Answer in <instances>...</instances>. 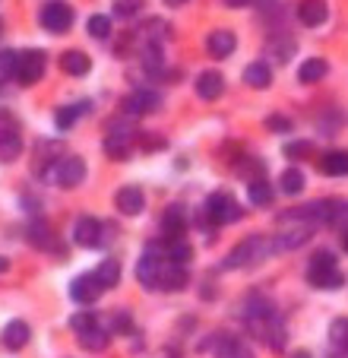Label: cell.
Here are the masks:
<instances>
[{"instance_id": "6da1fadb", "label": "cell", "mask_w": 348, "mask_h": 358, "mask_svg": "<svg viewBox=\"0 0 348 358\" xmlns=\"http://www.w3.org/2000/svg\"><path fill=\"white\" fill-rule=\"evenodd\" d=\"M244 324H247V330L254 333L256 339L269 343L273 352H282V345H285V324H282L279 311L273 308L269 298L250 295L247 308H244Z\"/></svg>"}, {"instance_id": "7a4b0ae2", "label": "cell", "mask_w": 348, "mask_h": 358, "mask_svg": "<svg viewBox=\"0 0 348 358\" xmlns=\"http://www.w3.org/2000/svg\"><path fill=\"white\" fill-rule=\"evenodd\" d=\"M273 254V238H263V235H250L247 241H241L231 254L225 257L222 270H241V266H256Z\"/></svg>"}, {"instance_id": "3957f363", "label": "cell", "mask_w": 348, "mask_h": 358, "mask_svg": "<svg viewBox=\"0 0 348 358\" xmlns=\"http://www.w3.org/2000/svg\"><path fill=\"white\" fill-rule=\"evenodd\" d=\"M307 282L317 285V289H339L342 285V270L329 250H317L314 254L307 270Z\"/></svg>"}, {"instance_id": "277c9868", "label": "cell", "mask_w": 348, "mask_h": 358, "mask_svg": "<svg viewBox=\"0 0 348 358\" xmlns=\"http://www.w3.org/2000/svg\"><path fill=\"white\" fill-rule=\"evenodd\" d=\"M38 22L48 29V32L64 35L70 26H73V7H70V3H64V0H51V3H45V7H41Z\"/></svg>"}, {"instance_id": "5b68a950", "label": "cell", "mask_w": 348, "mask_h": 358, "mask_svg": "<svg viewBox=\"0 0 348 358\" xmlns=\"http://www.w3.org/2000/svg\"><path fill=\"white\" fill-rule=\"evenodd\" d=\"M45 51H38V48H29V51H20L16 55V80L22 83V86H32V83L41 80V73H45Z\"/></svg>"}, {"instance_id": "8992f818", "label": "cell", "mask_w": 348, "mask_h": 358, "mask_svg": "<svg viewBox=\"0 0 348 358\" xmlns=\"http://www.w3.org/2000/svg\"><path fill=\"white\" fill-rule=\"evenodd\" d=\"M206 213L215 225H228V222H235V219H241V206H238V200L228 194V190H215V194L209 196Z\"/></svg>"}, {"instance_id": "52a82bcc", "label": "cell", "mask_w": 348, "mask_h": 358, "mask_svg": "<svg viewBox=\"0 0 348 358\" xmlns=\"http://www.w3.org/2000/svg\"><path fill=\"white\" fill-rule=\"evenodd\" d=\"M133 149H136V134L127 127V124H117V127L108 130V136H105L108 159H127Z\"/></svg>"}, {"instance_id": "ba28073f", "label": "cell", "mask_w": 348, "mask_h": 358, "mask_svg": "<svg viewBox=\"0 0 348 358\" xmlns=\"http://www.w3.org/2000/svg\"><path fill=\"white\" fill-rule=\"evenodd\" d=\"M48 178H54L61 187H76V184H82V178H86V162H82L80 156H67L54 165V171H48Z\"/></svg>"}, {"instance_id": "9c48e42d", "label": "cell", "mask_w": 348, "mask_h": 358, "mask_svg": "<svg viewBox=\"0 0 348 358\" xmlns=\"http://www.w3.org/2000/svg\"><path fill=\"white\" fill-rule=\"evenodd\" d=\"M155 108H159V95H155L152 89H136V92L127 95V101H124V115L127 117H143Z\"/></svg>"}, {"instance_id": "30bf717a", "label": "cell", "mask_w": 348, "mask_h": 358, "mask_svg": "<svg viewBox=\"0 0 348 358\" xmlns=\"http://www.w3.org/2000/svg\"><path fill=\"white\" fill-rule=\"evenodd\" d=\"M187 285V270L184 264H171V260L161 257V266H159V289L161 292H177Z\"/></svg>"}, {"instance_id": "8fae6325", "label": "cell", "mask_w": 348, "mask_h": 358, "mask_svg": "<svg viewBox=\"0 0 348 358\" xmlns=\"http://www.w3.org/2000/svg\"><path fill=\"white\" fill-rule=\"evenodd\" d=\"M73 241L80 244V248H99V244H105L101 241V222L92 216H82L80 222L73 225Z\"/></svg>"}, {"instance_id": "7c38bea8", "label": "cell", "mask_w": 348, "mask_h": 358, "mask_svg": "<svg viewBox=\"0 0 348 358\" xmlns=\"http://www.w3.org/2000/svg\"><path fill=\"white\" fill-rule=\"evenodd\" d=\"M64 159V143L61 140H41L35 149V171L48 175V165H57Z\"/></svg>"}, {"instance_id": "4fadbf2b", "label": "cell", "mask_w": 348, "mask_h": 358, "mask_svg": "<svg viewBox=\"0 0 348 358\" xmlns=\"http://www.w3.org/2000/svg\"><path fill=\"white\" fill-rule=\"evenodd\" d=\"M326 16H329L326 0H301V3H298V20H301V26H307V29L323 26Z\"/></svg>"}, {"instance_id": "5bb4252c", "label": "cell", "mask_w": 348, "mask_h": 358, "mask_svg": "<svg viewBox=\"0 0 348 358\" xmlns=\"http://www.w3.org/2000/svg\"><path fill=\"white\" fill-rule=\"evenodd\" d=\"M101 285L95 282V276H76L73 282H70V295H73V301H80V304H92V301H99L101 298Z\"/></svg>"}, {"instance_id": "9a60e30c", "label": "cell", "mask_w": 348, "mask_h": 358, "mask_svg": "<svg viewBox=\"0 0 348 358\" xmlns=\"http://www.w3.org/2000/svg\"><path fill=\"white\" fill-rule=\"evenodd\" d=\"M159 266H161V257L155 250L143 254L140 264H136V279H140L146 289H159Z\"/></svg>"}, {"instance_id": "2e32d148", "label": "cell", "mask_w": 348, "mask_h": 358, "mask_svg": "<svg viewBox=\"0 0 348 358\" xmlns=\"http://www.w3.org/2000/svg\"><path fill=\"white\" fill-rule=\"evenodd\" d=\"M235 35L228 32V29H215V32H209L206 38V51L215 57V61H222V57H228L231 51H235Z\"/></svg>"}, {"instance_id": "e0dca14e", "label": "cell", "mask_w": 348, "mask_h": 358, "mask_svg": "<svg viewBox=\"0 0 348 358\" xmlns=\"http://www.w3.org/2000/svg\"><path fill=\"white\" fill-rule=\"evenodd\" d=\"M114 203H117V210H121L124 216H140L143 206H146V196H143L140 187H121Z\"/></svg>"}, {"instance_id": "ac0fdd59", "label": "cell", "mask_w": 348, "mask_h": 358, "mask_svg": "<svg viewBox=\"0 0 348 358\" xmlns=\"http://www.w3.org/2000/svg\"><path fill=\"white\" fill-rule=\"evenodd\" d=\"M225 92V80H222V73H215V70H206V73L196 76V95L206 101L219 99V95Z\"/></svg>"}, {"instance_id": "d6986e66", "label": "cell", "mask_w": 348, "mask_h": 358, "mask_svg": "<svg viewBox=\"0 0 348 358\" xmlns=\"http://www.w3.org/2000/svg\"><path fill=\"white\" fill-rule=\"evenodd\" d=\"M29 339H32V330H29L26 320H13V324H7V330H3V345H7L10 352L26 349Z\"/></svg>"}, {"instance_id": "ffe728a7", "label": "cell", "mask_w": 348, "mask_h": 358, "mask_svg": "<svg viewBox=\"0 0 348 358\" xmlns=\"http://www.w3.org/2000/svg\"><path fill=\"white\" fill-rule=\"evenodd\" d=\"M22 156V140L16 130L0 127V162H16Z\"/></svg>"}, {"instance_id": "44dd1931", "label": "cell", "mask_w": 348, "mask_h": 358, "mask_svg": "<svg viewBox=\"0 0 348 358\" xmlns=\"http://www.w3.org/2000/svg\"><path fill=\"white\" fill-rule=\"evenodd\" d=\"M61 70L70 76H86L89 70H92V61H89V55H82V51H64Z\"/></svg>"}, {"instance_id": "7402d4cb", "label": "cell", "mask_w": 348, "mask_h": 358, "mask_svg": "<svg viewBox=\"0 0 348 358\" xmlns=\"http://www.w3.org/2000/svg\"><path fill=\"white\" fill-rule=\"evenodd\" d=\"M244 83L254 89H266L269 83H273V70H269L266 61H254L247 64V70H244Z\"/></svg>"}, {"instance_id": "603a6c76", "label": "cell", "mask_w": 348, "mask_h": 358, "mask_svg": "<svg viewBox=\"0 0 348 358\" xmlns=\"http://www.w3.org/2000/svg\"><path fill=\"white\" fill-rule=\"evenodd\" d=\"M92 276L101 289H114V285L121 282V264H117V260H101V264L95 266Z\"/></svg>"}, {"instance_id": "cb8c5ba5", "label": "cell", "mask_w": 348, "mask_h": 358, "mask_svg": "<svg viewBox=\"0 0 348 358\" xmlns=\"http://www.w3.org/2000/svg\"><path fill=\"white\" fill-rule=\"evenodd\" d=\"M326 70H329V64L323 61V57H310V61L301 64V70H298V80L307 83V86H314V83H320L323 76H326Z\"/></svg>"}, {"instance_id": "d4e9b609", "label": "cell", "mask_w": 348, "mask_h": 358, "mask_svg": "<svg viewBox=\"0 0 348 358\" xmlns=\"http://www.w3.org/2000/svg\"><path fill=\"white\" fill-rule=\"evenodd\" d=\"M323 171H326L329 178L348 175V149H335V152H326V156H323Z\"/></svg>"}, {"instance_id": "484cf974", "label": "cell", "mask_w": 348, "mask_h": 358, "mask_svg": "<svg viewBox=\"0 0 348 358\" xmlns=\"http://www.w3.org/2000/svg\"><path fill=\"white\" fill-rule=\"evenodd\" d=\"M80 345L86 352H105L108 349V330H101V327H92V330L80 333Z\"/></svg>"}, {"instance_id": "4316f807", "label": "cell", "mask_w": 348, "mask_h": 358, "mask_svg": "<svg viewBox=\"0 0 348 358\" xmlns=\"http://www.w3.org/2000/svg\"><path fill=\"white\" fill-rule=\"evenodd\" d=\"M82 111H89V101H80V105H67V108H57V117H54V121H57V127H61V130H70L76 121H80Z\"/></svg>"}, {"instance_id": "83f0119b", "label": "cell", "mask_w": 348, "mask_h": 358, "mask_svg": "<svg viewBox=\"0 0 348 358\" xmlns=\"http://www.w3.org/2000/svg\"><path fill=\"white\" fill-rule=\"evenodd\" d=\"M247 194H250V203H254V206H269V203H273V187H269L266 178H254Z\"/></svg>"}, {"instance_id": "f1b7e54d", "label": "cell", "mask_w": 348, "mask_h": 358, "mask_svg": "<svg viewBox=\"0 0 348 358\" xmlns=\"http://www.w3.org/2000/svg\"><path fill=\"white\" fill-rule=\"evenodd\" d=\"M184 225H187V219H184L181 206H168V210L161 213V229H165V231H171V235H181Z\"/></svg>"}, {"instance_id": "f546056e", "label": "cell", "mask_w": 348, "mask_h": 358, "mask_svg": "<svg viewBox=\"0 0 348 358\" xmlns=\"http://www.w3.org/2000/svg\"><path fill=\"white\" fill-rule=\"evenodd\" d=\"M329 343L335 352H348V317H339L329 324Z\"/></svg>"}, {"instance_id": "4dcf8cb0", "label": "cell", "mask_w": 348, "mask_h": 358, "mask_svg": "<svg viewBox=\"0 0 348 358\" xmlns=\"http://www.w3.org/2000/svg\"><path fill=\"white\" fill-rule=\"evenodd\" d=\"M29 241H32L35 248L48 250V248H51V241H54V231L48 229V225L38 219V222H32V225H29Z\"/></svg>"}, {"instance_id": "1f68e13d", "label": "cell", "mask_w": 348, "mask_h": 358, "mask_svg": "<svg viewBox=\"0 0 348 358\" xmlns=\"http://www.w3.org/2000/svg\"><path fill=\"white\" fill-rule=\"evenodd\" d=\"M282 190H285L288 196L301 194V190H304V175H301V169H288V171H282Z\"/></svg>"}, {"instance_id": "d6a6232c", "label": "cell", "mask_w": 348, "mask_h": 358, "mask_svg": "<svg viewBox=\"0 0 348 358\" xmlns=\"http://www.w3.org/2000/svg\"><path fill=\"white\" fill-rule=\"evenodd\" d=\"M215 358H254V352H250L244 343H235V339H228V343L219 345Z\"/></svg>"}, {"instance_id": "836d02e7", "label": "cell", "mask_w": 348, "mask_h": 358, "mask_svg": "<svg viewBox=\"0 0 348 358\" xmlns=\"http://www.w3.org/2000/svg\"><path fill=\"white\" fill-rule=\"evenodd\" d=\"M143 35H149V41H152V45H161V41L171 35V26H168V22H161V20H149L146 26H143Z\"/></svg>"}, {"instance_id": "e575fe53", "label": "cell", "mask_w": 348, "mask_h": 358, "mask_svg": "<svg viewBox=\"0 0 348 358\" xmlns=\"http://www.w3.org/2000/svg\"><path fill=\"white\" fill-rule=\"evenodd\" d=\"M86 32L92 35V38H108L111 35V20L108 16H89V22H86Z\"/></svg>"}, {"instance_id": "d590c367", "label": "cell", "mask_w": 348, "mask_h": 358, "mask_svg": "<svg viewBox=\"0 0 348 358\" xmlns=\"http://www.w3.org/2000/svg\"><path fill=\"white\" fill-rule=\"evenodd\" d=\"M285 156L288 159H307V156H314V143H310V140H291V143H285Z\"/></svg>"}, {"instance_id": "8d00e7d4", "label": "cell", "mask_w": 348, "mask_h": 358, "mask_svg": "<svg viewBox=\"0 0 348 358\" xmlns=\"http://www.w3.org/2000/svg\"><path fill=\"white\" fill-rule=\"evenodd\" d=\"M143 7H146V0H117V3H114V16L130 20V16L143 13Z\"/></svg>"}, {"instance_id": "74e56055", "label": "cell", "mask_w": 348, "mask_h": 358, "mask_svg": "<svg viewBox=\"0 0 348 358\" xmlns=\"http://www.w3.org/2000/svg\"><path fill=\"white\" fill-rule=\"evenodd\" d=\"M16 55L20 51H0V80H7V76H13L16 73Z\"/></svg>"}, {"instance_id": "f35d334b", "label": "cell", "mask_w": 348, "mask_h": 358, "mask_svg": "<svg viewBox=\"0 0 348 358\" xmlns=\"http://www.w3.org/2000/svg\"><path fill=\"white\" fill-rule=\"evenodd\" d=\"M70 327H73L76 333H86V330H92V327H99V314H73Z\"/></svg>"}, {"instance_id": "ab89813d", "label": "cell", "mask_w": 348, "mask_h": 358, "mask_svg": "<svg viewBox=\"0 0 348 358\" xmlns=\"http://www.w3.org/2000/svg\"><path fill=\"white\" fill-rule=\"evenodd\" d=\"M111 330L114 333H133V320H130V314L127 311L111 314Z\"/></svg>"}, {"instance_id": "60d3db41", "label": "cell", "mask_w": 348, "mask_h": 358, "mask_svg": "<svg viewBox=\"0 0 348 358\" xmlns=\"http://www.w3.org/2000/svg\"><path fill=\"white\" fill-rule=\"evenodd\" d=\"M266 127H269V130H291V121H288V117L273 115V117L266 121Z\"/></svg>"}, {"instance_id": "b9f144b4", "label": "cell", "mask_w": 348, "mask_h": 358, "mask_svg": "<svg viewBox=\"0 0 348 358\" xmlns=\"http://www.w3.org/2000/svg\"><path fill=\"white\" fill-rule=\"evenodd\" d=\"M225 3H228V7H247L250 0H225Z\"/></svg>"}, {"instance_id": "7bdbcfd3", "label": "cell", "mask_w": 348, "mask_h": 358, "mask_svg": "<svg viewBox=\"0 0 348 358\" xmlns=\"http://www.w3.org/2000/svg\"><path fill=\"white\" fill-rule=\"evenodd\" d=\"M10 270V260L7 257H0V273H7Z\"/></svg>"}, {"instance_id": "ee69618b", "label": "cell", "mask_w": 348, "mask_h": 358, "mask_svg": "<svg viewBox=\"0 0 348 358\" xmlns=\"http://www.w3.org/2000/svg\"><path fill=\"white\" fill-rule=\"evenodd\" d=\"M291 358H314L310 352H291Z\"/></svg>"}, {"instance_id": "f6af8a7d", "label": "cell", "mask_w": 348, "mask_h": 358, "mask_svg": "<svg viewBox=\"0 0 348 358\" xmlns=\"http://www.w3.org/2000/svg\"><path fill=\"white\" fill-rule=\"evenodd\" d=\"M168 7H181V3H187V0H165Z\"/></svg>"}, {"instance_id": "bcb514c9", "label": "cell", "mask_w": 348, "mask_h": 358, "mask_svg": "<svg viewBox=\"0 0 348 358\" xmlns=\"http://www.w3.org/2000/svg\"><path fill=\"white\" fill-rule=\"evenodd\" d=\"M342 248H345V250H348V235H345V238H342Z\"/></svg>"}, {"instance_id": "7dc6e473", "label": "cell", "mask_w": 348, "mask_h": 358, "mask_svg": "<svg viewBox=\"0 0 348 358\" xmlns=\"http://www.w3.org/2000/svg\"><path fill=\"white\" fill-rule=\"evenodd\" d=\"M0 32H3V26H0Z\"/></svg>"}]
</instances>
